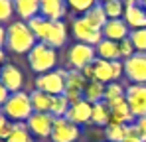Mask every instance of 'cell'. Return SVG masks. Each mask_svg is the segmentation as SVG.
Masks as SVG:
<instances>
[{
    "mask_svg": "<svg viewBox=\"0 0 146 142\" xmlns=\"http://www.w3.org/2000/svg\"><path fill=\"white\" fill-rule=\"evenodd\" d=\"M65 77H67V69H51L48 73H42L36 77V89L51 95V97L63 95L65 93Z\"/></svg>",
    "mask_w": 146,
    "mask_h": 142,
    "instance_id": "4",
    "label": "cell"
},
{
    "mask_svg": "<svg viewBox=\"0 0 146 142\" xmlns=\"http://www.w3.org/2000/svg\"><path fill=\"white\" fill-rule=\"evenodd\" d=\"M53 122H55V117L51 113H34L26 120L28 130L32 132V136H38V138H49L51 136Z\"/></svg>",
    "mask_w": 146,
    "mask_h": 142,
    "instance_id": "10",
    "label": "cell"
},
{
    "mask_svg": "<svg viewBox=\"0 0 146 142\" xmlns=\"http://www.w3.org/2000/svg\"><path fill=\"white\" fill-rule=\"evenodd\" d=\"M14 14L22 22H30L40 16V0H14Z\"/></svg>",
    "mask_w": 146,
    "mask_h": 142,
    "instance_id": "18",
    "label": "cell"
},
{
    "mask_svg": "<svg viewBox=\"0 0 146 142\" xmlns=\"http://www.w3.org/2000/svg\"><path fill=\"white\" fill-rule=\"evenodd\" d=\"M4 67V49H0V71Z\"/></svg>",
    "mask_w": 146,
    "mask_h": 142,
    "instance_id": "42",
    "label": "cell"
},
{
    "mask_svg": "<svg viewBox=\"0 0 146 142\" xmlns=\"http://www.w3.org/2000/svg\"><path fill=\"white\" fill-rule=\"evenodd\" d=\"M83 18L87 20L89 24H93L95 28H99V30H103V26L107 24V14H105V8H103V4L99 2V4H95L91 10H87L85 14H83Z\"/></svg>",
    "mask_w": 146,
    "mask_h": 142,
    "instance_id": "26",
    "label": "cell"
},
{
    "mask_svg": "<svg viewBox=\"0 0 146 142\" xmlns=\"http://www.w3.org/2000/svg\"><path fill=\"white\" fill-rule=\"evenodd\" d=\"M99 59H105V61H119L121 59V49H119V42H111V40H101L97 46H95Z\"/></svg>",
    "mask_w": 146,
    "mask_h": 142,
    "instance_id": "20",
    "label": "cell"
},
{
    "mask_svg": "<svg viewBox=\"0 0 146 142\" xmlns=\"http://www.w3.org/2000/svg\"><path fill=\"white\" fill-rule=\"evenodd\" d=\"M130 36V28L122 18L119 20H107V24L103 26V38L111 40V42H122Z\"/></svg>",
    "mask_w": 146,
    "mask_h": 142,
    "instance_id": "16",
    "label": "cell"
},
{
    "mask_svg": "<svg viewBox=\"0 0 146 142\" xmlns=\"http://www.w3.org/2000/svg\"><path fill=\"white\" fill-rule=\"evenodd\" d=\"M91 113H93V105H91V103H87V101L83 99V101H79V103H75V105L69 107V111H67L65 118H67V120H71L73 124L81 126V124L91 122Z\"/></svg>",
    "mask_w": 146,
    "mask_h": 142,
    "instance_id": "17",
    "label": "cell"
},
{
    "mask_svg": "<svg viewBox=\"0 0 146 142\" xmlns=\"http://www.w3.org/2000/svg\"><path fill=\"white\" fill-rule=\"evenodd\" d=\"M103 8H105V14L109 20H119L124 16V0H109V2H103Z\"/></svg>",
    "mask_w": 146,
    "mask_h": 142,
    "instance_id": "28",
    "label": "cell"
},
{
    "mask_svg": "<svg viewBox=\"0 0 146 142\" xmlns=\"http://www.w3.org/2000/svg\"><path fill=\"white\" fill-rule=\"evenodd\" d=\"M124 93H126V89L122 87L121 83L113 81V83H109V85L105 87V103L111 105V103H115V101H121V99H124Z\"/></svg>",
    "mask_w": 146,
    "mask_h": 142,
    "instance_id": "30",
    "label": "cell"
},
{
    "mask_svg": "<svg viewBox=\"0 0 146 142\" xmlns=\"http://www.w3.org/2000/svg\"><path fill=\"white\" fill-rule=\"evenodd\" d=\"M0 142H6V140H0Z\"/></svg>",
    "mask_w": 146,
    "mask_h": 142,
    "instance_id": "46",
    "label": "cell"
},
{
    "mask_svg": "<svg viewBox=\"0 0 146 142\" xmlns=\"http://www.w3.org/2000/svg\"><path fill=\"white\" fill-rule=\"evenodd\" d=\"M36 44H38V40L26 22L16 20V22L8 24V28H6V49H10L14 53H30Z\"/></svg>",
    "mask_w": 146,
    "mask_h": 142,
    "instance_id": "1",
    "label": "cell"
},
{
    "mask_svg": "<svg viewBox=\"0 0 146 142\" xmlns=\"http://www.w3.org/2000/svg\"><path fill=\"white\" fill-rule=\"evenodd\" d=\"M95 59H97V51H95V47L89 46V44L77 42V44H73V46L69 47V51H67V65H69V69L81 71L83 67L91 65Z\"/></svg>",
    "mask_w": 146,
    "mask_h": 142,
    "instance_id": "5",
    "label": "cell"
},
{
    "mask_svg": "<svg viewBox=\"0 0 146 142\" xmlns=\"http://www.w3.org/2000/svg\"><path fill=\"white\" fill-rule=\"evenodd\" d=\"M14 16V0H0V24L10 22Z\"/></svg>",
    "mask_w": 146,
    "mask_h": 142,
    "instance_id": "34",
    "label": "cell"
},
{
    "mask_svg": "<svg viewBox=\"0 0 146 142\" xmlns=\"http://www.w3.org/2000/svg\"><path fill=\"white\" fill-rule=\"evenodd\" d=\"M6 47V28L0 24V49Z\"/></svg>",
    "mask_w": 146,
    "mask_h": 142,
    "instance_id": "41",
    "label": "cell"
},
{
    "mask_svg": "<svg viewBox=\"0 0 146 142\" xmlns=\"http://www.w3.org/2000/svg\"><path fill=\"white\" fill-rule=\"evenodd\" d=\"M0 113L6 118H10L12 122H26L28 118L34 115L32 101H30V93H24V91L10 93L8 101L2 105Z\"/></svg>",
    "mask_w": 146,
    "mask_h": 142,
    "instance_id": "2",
    "label": "cell"
},
{
    "mask_svg": "<svg viewBox=\"0 0 146 142\" xmlns=\"http://www.w3.org/2000/svg\"><path fill=\"white\" fill-rule=\"evenodd\" d=\"M124 77L130 83H146V53H134L124 59Z\"/></svg>",
    "mask_w": 146,
    "mask_h": 142,
    "instance_id": "11",
    "label": "cell"
},
{
    "mask_svg": "<svg viewBox=\"0 0 146 142\" xmlns=\"http://www.w3.org/2000/svg\"><path fill=\"white\" fill-rule=\"evenodd\" d=\"M91 122L97 126H107L111 122V109L105 101L93 105V113H91Z\"/></svg>",
    "mask_w": 146,
    "mask_h": 142,
    "instance_id": "25",
    "label": "cell"
},
{
    "mask_svg": "<svg viewBox=\"0 0 146 142\" xmlns=\"http://www.w3.org/2000/svg\"><path fill=\"white\" fill-rule=\"evenodd\" d=\"M136 2H140V4H142V0H136Z\"/></svg>",
    "mask_w": 146,
    "mask_h": 142,
    "instance_id": "45",
    "label": "cell"
},
{
    "mask_svg": "<svg viewBox=\"0 0 146 142\" xmlns=\"http://www.w3.org/2000/svg\"><path fill=\"white\" fill-rule=\"evenodd\" d=\"M8 97H10V91L2 85V81H0V109H2V105L8 101Z\"/></svg>",
    "mask_w": 146,
    "mask_h": 142,
    "instance_id": "40",
    "label": "cell"
},
{
    "mask_svg": "<svg viewBox=\"0 0 146 142\" xmlns=\"http://www.w3.org/2000/svg\"><path fill=\"white\" fill-rule=\"evenodd\" d=\"M69 101L65 99V95H57V97H53V103H51V115L55 118H63L67 115V111H69Z\"/></svg>",
    "mask_w": 146,
    "mask_h": 142,
    "instance_id": "31",
    "label": "cell"
},
{
    "mask_svg": "<svg viewBox=\"0 0 146 142\" xmlns=\"http://www.w3.org/2000/svg\"><path fill=\"white\" fill-rule=\"evenodd\" d=\"M105 87L107 85H103L99 81H89L87 87H85V91H83V99L87 103H91V105L105 101Z\"/></svg>",
    "mask_w": 146,
    "mask_h": 142,
    "instance_id": "23",
    "label": "cell"
},
{
    "mask_svg": "<svg viewBox=\"0 0 146 142\" xmlns=\"http://www.w3.org/2000/svg\"><path fill=\"white\" fill-rule=\"evenodd\" d=\"M81 73H83V77H85L87 81H95V71H93V63H91V65H87V67H83V69H81Z\"/></svg>",
    "mask_w": 146,
    "mask_h": 142,
    "instance_id": "39",
    "label": "cell"
},
{
    "mask_svg": "<svg viewBox=\"0 0 146 142\" xmlns=\"http://www.w3.org/2000/svg\"><path fill=\"white\" fill-rule=\"evenodd\" d=\"M124 99H126L134 118L146 117V83H130L126 87Z\"/></svg>",
    "mask_w": 146,
    "mask_h": 142,
    "instance_id": "6",
    "label": "cell"
},
{
    "mask_svg": "<svg viewBox=\"0 0 146 142\" xmlns=\"http://www.w3.org/2000/svg\"><path fill=\"white\" fill-rule=\"evenodd\" d=\"M67 2V8L73 10V12H77V14H85L87 10H91L95 4H99V0H65Z\"/></svg>",
    "mask_w": 146,
    "mask_h": 142,
    "instance_id": "33",
    "label": "cell"
},
{
    "mask_svg": "<svg viewBox=\"0 0 146 142\" xmlns=\"http://www.w3.org/2000/svg\"><path fill=\"white\" fill-rule=\"evenodd\" d=\"M0 81H2V85L10 93H18L24 87V75H22V71L18 69L16 65H12V63H6L2 67V71H0Z\"/></svg>",
    "mask_w": 146,
    "mask_h": 142,
    "instance_id": "13",
    "label": "cell"
},
{
    "mask_svg": "<svg viewBox=\"0 0 146 142\" xmlns=\"http://www.w3.org/2000/svg\"><path fill=\"white\" fill-rule=\"evenodd\" d=\"M136 128H138V132H140V136L146 140V117H142V118H136Z\"/></svg>",
    "mask_w": 146,
    "mask_h": 142,
    "instance_id": "38",
    "label": "cell"
},
{
    "mask_svg": "<svg viewBox=\"0 0 146 142\" xmlns=\"http://www.w3.org/2000/svg\"><path fill=\"white\" fill-rule=\"evenodd\" d=\"M87 79L83 77V73L77 69H67V77H65V99L69 101V105H75L79 101H83V91L87 87Z\"/></svg>",
    "mask_w": 146,
    "mask_h": 142,
    "instance_id": "8",
    "label": "cell"
},
{
    "mask_svg": "<svg viewBox=\"0 0 146 142\" xmlns=\"http://www.w3.org/2000/svg\"><path fill=\"white\" fill-rule=\"evenodd\" d=\"M93 71H95V81L103 83V85H109L115 81V73H113V63L111 61H105V59H95L93 61Z\"/></svg>",
    "mask_w": 146,
    "mask_h": 142,
    "instance_id": "21",
    "label": "cell"
},
{
    "mask_svg": "<svg viewBox=\"0 0 146 142\" xmlns=\"http://www.w3.org/2000/svg\"><path fill=\"white\" fill-rule=\"evenodd\" d=\"M26 24L30 26V30L34 32V36H36L38 42H46L49 26H51V20H46L44 16H36V18H32L30 22H26Z\"/></svg>",
    "mask_w": 146,
    "mask_h": 142,
    "instance_id": "24",
    "label": "cell"
},
{
    "mask_svg": "<svg viewBox=\"0 0 146 142\" xmlns=\"http://www.w3.org/2000/svg\"><path fill=\"white\" fill-rule=\"evenodd\" d=\"M73 36L77 38V42L81 44H89V46H97L99 42L103 40V30L95 28L93 24H89L83 16L73 20Z\"/></svg>",
    "mask_w": 146,
    "mask_h": 142,
    "instance_id": "7",
    "label": "cell"
},
{
    "mask_svg": "<svg viewBox=\"0 0 146 142\" xmlns=\"http://www.w3.org/2000/svg\"><path fill=\"white\" fill-rule=\"evenodd\" d=\"M130 42L134 49L138 53H146V28H140V30H130Z\"/></svg>",
    "mask_w": 146,
    "mask_h": 142,
    "instance_id": "32",
    "label": "cell"
},
{
    "mask_svg": "<svg viewBox=\"0 0 146 142\" xmlns=\"http://www.w3.org/2000/svg\"><path fill=\"white\" fill-rule=\"evenodd\" d=\"M122 20L128 24L130 30L146 28V10L144 6L136 0H124V16Z\"/></svg>",
    "mask_w": 146,
    "mask_h": 142,
    "instance_id": "12",
    "label": "cell"
},
{
    "mask_svg": "<svg viewBox=\"0 0 146 142\" xmlns=\"http://www.w3.org/2000/svg\"><path fill=\"white\" fill-rule=\"evenodd\" d=\"M99 2H101V4H103V2H109V0H99Z\"/></svg>",
    "mask_w": 146,
    "mask_h": 142,
    "instance_id": "44",
    "label": "cell"
},
{
    "mask_svg": "<svg viewBox=\"0 0 146 142\" xmlns=\"http://www.w3.org/2000/svg\"><path fill=\"white\" fill-rule=\"evenodd\" d=\"M30 101H32V109L34 113H49L51 111V103H53V97L40 89H34L30 93Z\"/></svg>",
    "mask_w": 146,
    "mask_h": 142,
    "instance_id": "22",
    "label": "cell"
},
{
    "mask_svg": "<svg viewBox=\"0 0 146 142\" xmlns=\"http://www.w3.org/2000/svg\"><path fill=\"white\" fill-rule=\"evenodd\" d=\"M109 109H111V122L109 124H126L128 126V124H132L136 120L132 111H130V107H128V103H126V99L111 103Z\"/></svg>",
    "mask_w": 146,
    "mask_h": 142,
    "instance_id": "15",
    "label": "cell"
},
{
    "mask_svg": "<svg viewBox=\"0 0 146 142\" xmlns=\"http://www.w3.org/2000/svg\"><path fill=\"white\" fill-rule=\"evenodd\" d=\"M12 128H14V122L0 113V140H6L12 134Z\"/></svg>",
    "mask_w": 146,
    "mask_h": 142,
    "instance_id": "36",
    "label": "cell"
},
{
    "mask_svg": "<svg viewBox=\"0 0 146 142\" xmlns=\"http://www.w3.org/2000/svg\"><path fill=\"white\" fill-rule=\"evenodd\" d=\"M126 132H128L126 124H107L105 128V136L109 142H122L126 138Z\"/></svg>",
    "mask_w": 146,
    "mask_h": 142,
    "instance_id": "29",
    "label": "cell"
},
{
    "mask_svg": "<svg viewBox=\"0 0 146 142\" xmlns=\"http://www.w3.org/2000/svg\"><path fill=\"white\" fill-rule=\"evenodd\" d=\"M142 6H144V10H146V0H142Z\"/></svg>",
    "mask_w": 146,
    "mask_h": 142,
    "instance_id": "43",
    "label": "cell"
},
{
    "mask_svg": "<svg viewBox=\"0 0 146 142\" xmlns=\"http://www.w3.org/2000/svg\"><path fill=\"white\" fill-rule=\"evenodd\" d=\"M122 142H146L142 136H140V132H138V128H136V124L132 122V124H128V132H126V138Z\"/></svg>",
    "mask_w": 146,
    "mask_h": 142,
    "instance_id": "37",
    "label": "cell"
},
{
    "mask_svg": "<svg viewBox=\"0 0 146 142\" xmlns=\"http://www.w3.org/2000/svg\"><path fill=\"white\" fill-rule=\"evenodd\" d=\"M6 142H34V136L28 130V124L26 122H14L12 134L6 138Z\"/></svg>",
    "mask_w": 146,
    "mask_h": 142,
    "instance_id": "27",
    "label": "cell"
},
{
    "mask_svg": "<svg viewBox=\"0 0 146 142\" xmlns=\"http://www.w3.org/2000/svg\"><path fill=\"white\" fill-rule=\"evenodd\" d=\"M119 49H121V59H128V57H132L134 53H136V49L132 46V42H130V38H126V40H122L119 42Z\"/></svg>",
    "mask_w": 146,
    "mask_h": 142,
    "instance_id": "35",
    "label": "cell"
},
{
    "mask_svg": "<svg viewBox=\"0 0 146 142\" xmlns=\"http://www.w3.org/2000/svg\"><path fill=\"white\" fill-rule=\"evenodd\" d=\"M79 136H81V128L63 117V118H55L49 140L51 142H77Z\"/></svg>",
    "mask_w": 146,
    "mask_h": 142,
    "instance_id": "9",
    "label": "cell"
},
{
    "mask_svg": "<svg viewBox=\"0 0 146 142\" xmlns=\"http://www.w3.org/2000/svg\"><path fill=\"white\" fill-rule=\"evenodd\" d=\"M42 44H48V46H51L53 49H55V47H63L67 44V26L63 22H51L48 38H46V42H42Z\"/></svg>",
    "mask_w": 146,
    "mask_h": 142,
    "instance_id": "19",
    "label": "cell"
},
{
    "mask_svg": "<svg viewBox=\"0 0 146 142\" xmlns=\"http://www.w3.org/2000/svg\"><path fill=\"white\" fill-rule=\"evenodd\" d=\"M28 63L38 75L48 73V71L55 69V65H57V53L51 46L38 42L32 47V51L28 53Z\"/></svg>",
    "mask_w": 146,
    "mask_h": 142,
    "instance_id": "3",
    "label": "cell"
},
{
    "mask_svg": "<svg viewBox=\"0 0 146 142\" xmlns=\"http://www.w3.org/2000/svg\"><path fill=\"white\" fill-rule=\"evenodd\" d=\"M67 14V2L65 0H40V16L51 22H61Z\"/></svg>",
    "mask_w": 146,
    "mask_h": 142,
    "instance_id": "14",
    "label": "cell"
}]
</instances>
